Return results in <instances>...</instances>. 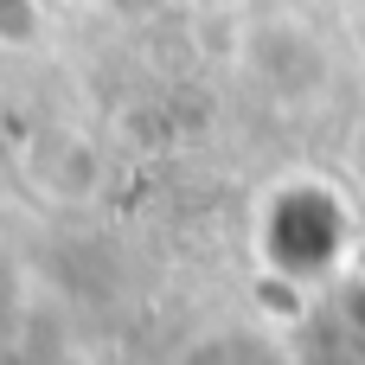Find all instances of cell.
Wrapping results in <instances>:
<instances>
[{"label": "cell", "instance_id": "2", "mask_svg": "<svg viewBox=\"0 0 365 365\" xmlns=\"http://www.w3.org/2000/svg\"><path fill=\"white\" fill-rule=\"evenodd\" d=\"M353 167H359V180H365V122H359V135H353Z\"/></svg>", "mask_w": 365, "mask_h": 365}, {"label": "cell", "instance_id": "1", "mask_svg": "<svg viewBox=\"0 0 365 365\" xmlns=\"http://www.w3.org/2000/svg\"><path fill=\"white\" fill-rule=\"evenodd\" d=\"M353 250V212L334 186L321 180H295L269 199L263 212V263L269 276H289V282H321L340 269V257Z\"/></svg>", "mask_w": 365, "mask_h": 365}, {"label": "cell", "instance_id": "3", "mask_svg": "<svg viewBox=\"0 0 365 365\" xmlns=\"http://www.w3.org/2000/svg\"><path fill=\"white\" fill-rule=\"evenodd\" d=\"M192 6H218V0H192Z\"/></svg>", "mask_w": 365, "mask_h": 365}]
</instances>
